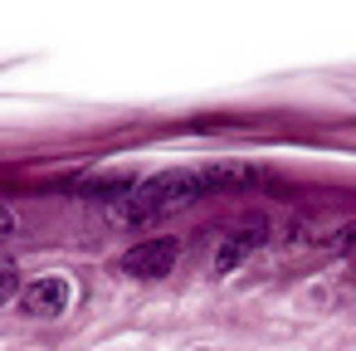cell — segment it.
<instances>
[{
	"label": "cell",
	"instance_id": "obj_1",
	"mask_svg": "<svg viewBox=\"0 0 356 351\" xmlns=\"http://www.w3.org/2000/svg\"><path fill=\"white\" fill-rule=\"evenodd\" d=\"M254 181H259V171H254V166L171 171V176H156V181H147V186H137L118 215H122V225H152L156 215H166V210H186V205H195L200 195L234 190V186H254Z\"/></svg>",
	"mask_w": 356,
	"mask_h": 351
},
{
	"label": "cell",
	"instance_id": "obj_2",
	"mask_svg": "<svg viewBox=\"0 0 356 351\" xmlns=\"http://www.w3.org/2000/svg\"><path fill=\"white\" fill-rule=\"evenodd\" d=\"M176 254H181V239L161 234V239H147V244L127 249L118 268H122L127 278H147V283H156V278H166V273L176 268Z\"/></svg>",
	"mask_w": 356,
	"mask_h": 351
},
{
	"label": "cell",
	"instance_id": "obj_3",
	"mask_svg": "<svg viewBox=\"0 0 356 351\" xmlns=\"http://www.w3.org/2000/svg\"><path fill=\"white\" fill-rule=\"evenodd\" d=\"M268 239V225L259 220V215H249V220H239V229H229L225 234V244L215 249V278H225V273H234L259 244Z\"/></svg>",
	"mask_w": 356,
	"mask_h": 351
},
{
	"label": "cell",
	"instance_id": "obj_4",
	"mask_svg": "<svg viewBox=\"0 0 356 351\" xmlns=\"http://www.w3.org/2000/svg\"><path fill=\"white\" fill-rule=\"evenodd\" d=\"M20 302L30 317H59L69 307V283L64 278H35V283H25Z\"/></svg>",
	"mask_w": 356,
	"mask_h": 351
},
{
	"label": "cell",
	"instance_id": "obj_5",
	"mask_svg": "<svg viewBox=\"0 0 356 351\" xmlns=\"http://www.w3.org/2000/svg\"><path fill=\"white\" fill-rule=\"evenodd\" d=\"M20 293H25V283H20L15 259H6V254H0V307H6V302H15Z\"/></svg>",
	"mask_w": 356,
	"mask_h": 351
},
{
	"label": "cell",
	"instance_id": "obj_6",
	"mask_svg": "<svg viewBox=\"0 0 356 351\" xmlns=\"http://www.w3.org/2000/svg\"><path fill=\"white\" fill-rule=\"evenodd\" d=\"M127 181H79V195H122Z\"/></svg>",
	"mask_w": 356,
	"mask_h": 351
},
{
	"label": "cell",
	"instance_id": "obj_7",
	"mask_svg": "<svg viewBox=\"0 0 356 351\" xmlns=\"http://www.w3.org/2000/svg\"><path fill=\"white\" fill-rule=\"evenodd\" d=\"M332 254H346V249H356V225H341L337 234H332V244H327Z\"/></svg>",
	"mask_w": 356,
	"mask_h": 351
},
{
	"label": "cell",
	"instance_id": "obj_8",
	"mask_svg": "<svg viewBox=\"0 0 356 351\" xmlns=\"http://www.w3.org/2000/svg\"><path fill=\"white\" fill-rule=\"evenodd\" d=\"M10 229H15V210H10V205H0V239H6Z\"/></svg>",
	"mask_w": 356,
	"mask_h": 351
}]
</instances>
